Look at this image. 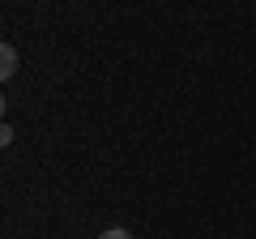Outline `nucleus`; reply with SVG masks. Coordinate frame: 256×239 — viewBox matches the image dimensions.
<instances>
[{"label":"nucleus","mask_w":256,"mask_h":239,"mask_svg":"<svg viewBox=\"0 0 256 239\" xmlns=\"http://www.w3.org/2000/svg\"><path fill=\"white\" fill-rule=\"evenodd\" d=\"M18 68H22V56H18V47H13V43H4V47H0V77L9 82V77L18 73Z\"/></svg>","instance_id":"f257e3e1"},{"label":"nucleus","mask_w":256,"mask_h":239,"mask_svg":"<svg viewBox=\"0 0 256 239\" xmlns=\"http://www.w3.org/2000/svg\"><path fill=\"white\" fill-rule=\"evenodd\" d=\"M98 239H132V235H128V230L124 226H111V230H102V235Z\"/></svg>","instance_id":"f03ea898"}]
</instances>
